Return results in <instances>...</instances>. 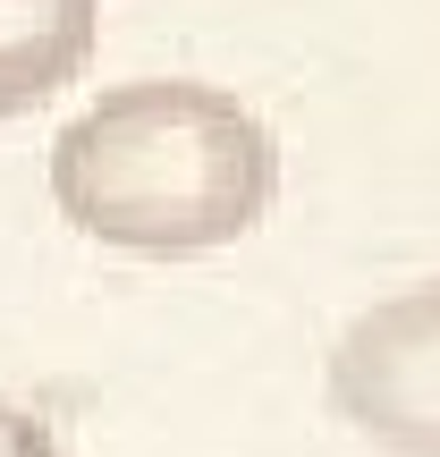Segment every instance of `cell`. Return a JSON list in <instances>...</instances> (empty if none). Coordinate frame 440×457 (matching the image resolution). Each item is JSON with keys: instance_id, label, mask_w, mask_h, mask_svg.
Here are the masks:
<instances>
[{"instance_id": "6da1fadb", "label": "cell", "mask_w": 440, "mask_h": 457, "mask_svg": "<svg viewBox=\"0 0 440 457\" xmlns=\"http://www.w3.org/2000/svg\"><path fill=\"white\" fill-rule=\"evenodd\" d=\"M51 204L102 254L203 262L271 220L279 136L228 85L136 77L51 136Z\"/></svg>"}, {"instance_id": "7a4b0ae2", "label": "cell", "mask_w": 440, "mask_h": 457, "mask_svg": "<svg viewBox=\"0 0 440 457\" xmlns=\"http://www.w3.org/2000/svg\"><path fill=\"white\" fill-rule=\"evenodd\" d=\"M330 415L390 457H440V279L364 305L330 339Z\"/></svg>"}, {"instance_id": "3957f363", "label": "cell", "mask_w": 440, "mask_h": 457, "mask_svg": "<svg viewBox=\"0 0 440 457\" xmlns=\"http://www.w3.org/2000/svg\"><path fill=\"white\" fill-rule=\"evenodd\" d=\"M102 43V0H0V119L43 111L85 77Z\"/></svg>"}, {"instance_id": "277c9868", "label": "cell", "mask_w": 440, "mask_h": 457, "mask_svg": "<svg viewBox=\"0 0 440 457\" xmlns=\"http://www.w3.org/2000/svg\"><path fill=\"white\" fill-rule=\"evenodd\" d=\"M0 457H68V449H60V432H51L26 398L0 390Z\"/></svg>"}]
</instances>
